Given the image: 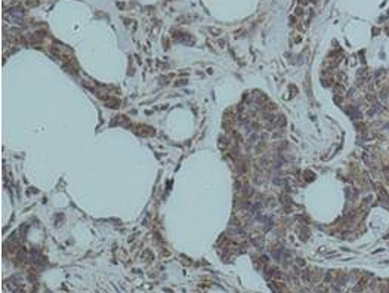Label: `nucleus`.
<instances>
[{
  "label": "nucleus",
  "instance_id": "nucleus-1",
  "mask_svg": "<svg viewBox=\"0 0 389 293\" xmlns=\"http://www.w3.org/2000/svg\"><path fill=\"white\" fill-rule=\"evenodd\" d=\"M348 114H349V117H351V119H354V120H357V119H361V116H363V114H361V111H359L357 107H354V105L348 108Z\"/></svg>",
  "mask_w": 389,
  "mask_h": 293
},
{
  "label": "nucleus",
  "instance_id": "nucleus-2",
  "mask_svg": "<svg viewBox=\"0 0 389 293\" xmlns=\"http://www.w3.org/2000/svg\"><path fill=\"white\" fill-rule=\"evenodd\" d=\"M136 133L141 136H151L152 135V129L147 128V126H138L136 128Z\"/></svg>",
  "mask_w": 389,
  "mask_h": 293
},
{
  "label": "nucleus",
  "instance_id": "nucleus-3",
  "mask_svg": "<svg viewBox=\"0 0 389 293\" xmlns=\"http://www.w3.org/2000/svg\"><path fill=\"white\" fill-rule=\"evenodd\" d=\"M379 198H380V203L389 204V195H388V193H386L383 188H380V189H379Z\"/></svg>",
  "mask_w": 389,
  "mask_h": 293
},
{
  "label": "nucleus",
  "instance_id": "nucleus-4",
  "mask_svg": "<svg viewBox=\"0 0 389 293\" xmlns=\"http://www.w3.org/2000/svg\"><path fill=\"white\" fill-rule=\"evenodd\" d=\"M385 175H386V178H388V181H389V169L386 170V172H385Z\"/></svg>",
  "mask_w": 389,
  "mask_h": 293
},
{
  "label": "nucleus",
  "instance_id": "nucleus-5",
  "mask_svg": "<svg viewBox=\"0 0 389 293\" xmlns=\"http://www.w3.org/2000/svg\"><path fill=\"white\" fill-rule=\"evenodd\" d=\"M385 31H386V33H388V34H389V27H386V30H385Z\"/></svg>",
  "mask_w": 389,
  "mask_h": 293
}]
</instances>
